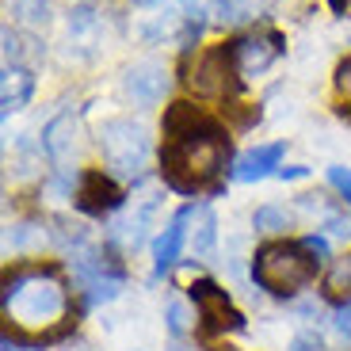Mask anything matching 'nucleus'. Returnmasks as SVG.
<instances>
[{"mask_svg":"<svg viewBox=\"0 0 351 351\" xmlns=\"http://www.w3.org/2000/svg\"><path fill=\"white\" fill-rule=\"evenodd\" d=\"M218 245V218L206 202H195L191 206V248L195 256H210Z\"/></svg>","mask_w":351,"mask_h":351,"instance_id":"15","label":"nucleus"},{"mask_svg":"<svg viewBox=\"0 0 351 351\" xmlns=\"http://www.w3.org/2000/svg\"><path fill=\"white\" fill-rule=\"evenodd\" d=\"M267 4H275V0H267Z\"/></svg>","mask_w":351,"mask_h":351,"instance_id":"28","label":"nucleus"},{"mask_svg":"<svg viewBox=\"0 0 351 351\" xmlns=\"http://www.w3.org/2000/svg\"><path fill=\"white\" fill-rule=\"evenodd\" d=\"M252 275L267 294L275 298H290L298 294L302 287H309L317 275V256L306 245H294V241H271L263 245L252 260Z\"/></svg>","mask_w":351,"mask_h":351,"instance_id":"3","label":"nucleus"},{"mask_svg":"<svg viewBox=\"0 0 351 351\" xmlns=\"http://www.w3.org/2000/svg\"><path fill=\"white\" fill-rule=\"evenodd\" d=\"M336 92H340V96L351 104V58L340 65V69H336Z\"/></svg>","mask_w":351,"mask_h":351,"instance_id":"22","label":"nucleus"},{"mask_svg":"<svg viewBox=\"0 0 351 351\" xmlns=\"http://www.w3.org/2000/svg\"><path fill=\"white\" fill-rule=\"evenodd\" d=\"M336 328H340L343 340H351V302H348V306L336 309Z\"/></svg>","mask_w":351,"mask_h":351,"instance_id":"23","label":"nucleus"},{"mask_svg":"<svg viewBox=\"0 0 351 351\" xmlns=\"http://www.w3.org/2000/svg\"><path fill=\"white\" fill-rule=\"evenodd\" d=\"M69 287L58 267H23L4 282V317L16 332L62 336L69 328Z\"/></svg>","mask_w":351,"mask_h":351,"instance_id":"2","label":"nucleus"},{"mask_svg":"<svg viewBox=\"0 0 351 351\" xmlns=\"http://www.w3.org/2000/svg\"><path fill=\"white\" fill-rule=\"evenodd\" d=\"M187 226H191V206H184L165 226V233L153 241V271L157 275L172 271L176 263H180V252H184V241H187Z\"/></svg>","mask_w":351,"mask_h":351,"instance_id":"11","label":"nucleus"},{"mask_svg":"<svg viewBox=\"0 0 351 351\" xmlns=\"http://www.w3.org/2000/svg\"><path fill=\"white\" fill-rule=\"evenodd\" d=\"M168 328H172V336H184L187 332V313H184V306H180V302H172V306H168Z\"/></svg>","mask_w":351,"mask_h":351,"instance_id":"21","label":"nucleus"},{"mask_svg":"<svg viewBox=\"0 0 351 351\" xmlns=\"http://www.w3.org/2000/svg\"><path fill=\"white\" fill-rule=\"evenodd\" d=\"M96 141H99V153H104L107 168L119 176L138 180L145 172V165H149V153H153L149 134H145L141 123H134V119H111V123H104Z\"/></svg>","mask_w":351,"mask_h":351,"instance_id":"4","label":"nucleus"},{"mask_svg":"<svg viewBox=\"0 0 351 351\" xmlns=\"http://www.w3.org/2000/svg\"><path fill=\"white\" fill-rule=\"evenodd\" d=\"M325 294H328V298H348V302H351V252L340 256V260L328 267V275H325Z\"/></svg>","mask_w":351,"mask_h":351,"instance_id":"16","label":"nucleus"},{"mask_svg":"<svg viewBox=\"0 0 351 351\" xmlns=\"http://www.w3.org/2000/svg\"><path fill=\"white\" fill-rule=\"evenodd\" d=\"M306 172H309V168H279V176H282V180H302Z\"/></svg>","mask_w":351,"mask_h":351,"instance_id":"25","label":"nucleus"},{"mask_svg":"<svg viewBox=\"0 0 351 351\" xmlns=\"http://www.w3.org/2000/svg\"><path fill=\"white\" fill-rule=\"evenodd\" d=\"M252 226L260 229V233H287L290 229V214L282 210V206H260L252 218Z\"/></svg>","mask_w":351,"mask_h":351,"instance_id":"17","label":"nucleus"},{"mask_svg":"<svg viewBox=\"0 0 351 351\" xmlns=\"http://www.w3.org/2000/svg\"><path fill=\"white\" fill-rule=\"evenodd\" d=\"M31 92H35L31 69H23V65H4V80H0V107H4V114L23 111Z\"/></svg>","mask_w":351,"mask_h":351,"instance_id":"14","label":"nucleus"},{"mask_svg":"<svg viewBox=\"0 0 351 351\" xmlns=\"http://www.w3.org/2000/svg\"><path fill=\"white\" fill-rule=\"evenodd\" d=\"M214 16L221 23H248L252 19V4L248 0H214Z\"/></svg>","mask_w":351,"mask_h":351,"instance_id":"18","label":"nucleus"},{"mask_svg":"<svg viewBox=\"0 0 351 351\" xmlns=\"http://www.w3.org/2000/svg\"><path fill=\"white\" fill-rule=\"evenodd\" d=\"M123 88H126V99L134 107H157L168 92V69L160 62H153V58H145V62L126 69Z\"/></svg>","mask_w":351,"mask_h":351,"instance_id":"8","label":"nucleus"},{"mask_svg":"<svg viewBox=\"0 0 351 351\" xmlns=\"http://www.w3.org/2000/svg\"><path fill=\"white\" fill-rule=\"evenodd\" d=\"M328 180H332V187L343 195V202L351 206V172H348V168H343V165H332V168H328Z\"/></svg>","mask_w":351,"mask_h":351,"instance_id":"20","label":"nucleus"},{"mask_svg":"<svg viewBox=\"0 0 351 351\" xmlns=\"http://www.w3.org/2000/svg\"><path fill=\"white\" fill-rule=\"evenodd\" d=\"M77 279H80V290L88 294V302H111L123 287V271L111 267L99 252H88L77 260Z\"/></svg>","mask_w":351,"mask_h":351,"instance_id":"10","label":"nucleus"},{"mask_svg":"<svg viewBox=\"0 0 351 351\" xmlns=\"http://www.w3.org/2000/svg\"><path fill=\"white\" fill-rule=\"evenodd\" d=\"M43 149L53 165H65V160L77 153V114L62 111L58 119H50L43 130Z\"/></svg>","mask_w":351,"mask_h":351,"instance_id":"13","label":"nucleus"},{"mask_svg":"<svg viewBox=\"0 0 351 351\" xmlns=\"http://www.w3.org/2000/svg\"><path fill=\"white\" fill-rule=\"evenodd\" d=\"M12 8L31 23H46V0H12Z\"/></svg>","mask_w":351,"mask_h":351,"instance_id":"19","label":"nucleus"},{"mask_svg":"<svg viewBox=\"0 0 351 351\" xmlns=\"http://www.w3.org/2000/svg\"><path fill=\"white\" fill-rule=\"evenodd\" d=\"M282 153H287V145H282V141H271V145H256V149L241 153V157L233 160V180H237V184H252V180L271 176L275 168H279Z\"/></svg>","mask_w":351,"mask_h":351,"instance_id":"12","label":"nucleus"},{"mask_svg":"<svg viewBox=\"0 0 351 351\" xmlns=\"http://www.w3.org/2000/svg\"><path fill=\"white\" fill-rule=\"evenodd\" d=\"M237 84H241V73H237V62H233V43L202 50L195 58V65L187 69V88L202 99H226Z\"/></svg>","mask_w":351,"mask_h":351,"instance_id":"5","label":"nucleus"},{"mask_svg":"<svg viewBox=\"0 0 351 351\" xmlns=\"http://www.w3.org/2000/svg\"><path fill=\"white\" fill-rule=\"evenodd\" d=\"M73 199H77V206H80L84 214H92V218H104V214H111V210H119V206H123V187L114 184L107 172H99V168H88V172H80Z\"/></svg>","mask_w":351,"mask_h":351,"instance_id":"7","label":"nucleus"},{"mask_svg":"<svg viewBox=\"0 0 351 351\" xmlns=\"http://www.w3.org/2000/svg\"><path fill=\"white\" fill-rule=\"evenodd\" d=\"M282 53V38L279 35H245L233 43V62H237L241 80H252L260 77L263 69H271V62Z\"/></svg>","mask_w":351,"mask_h":351,"instance_id":"9","label":"nucleus"},{"mask_svg":"<svg viewBox=\"0 0 351 351\" xmlns=\"http://www.w3.org/2000/svg\"><path fill=\"white\" fill-rule=\"evenodd\" d=\"M62 351H84V343H77V348H62Z\"/></svg>","mask_w":351,"mask_h":351,"instance_id":"27","label":"nucleus"},{"mask_svg":"<svg viewBox=\"0 0 351 351\" xmlns=\"http://www.w3.org/2000/svg\"><path fill=\"white\" fill-rule=\"evenodd\" d=\"M4 351H19V348H16V343H12V340H4Z\"/></svg>","mask_w":351,"mask_h":351,"instance_id":"26","label":"nucleus"},{"mask_svg":"<svg viewBox=\"0 0 351 351\" xmlns=\"http://www.w3.org/2000/svg\"><path fill=\"white\" fill-rule=\"evenodd\" d=\"M302 245H306L313 256H328V241H325V237H306Z\"/></svg>","mask_w":351,"mask_h":351,"instance_id":"24","label":"nucleus"},{"mask_svg":"<svg viewBox=\"0 0 351 351\" xmlns=\"http://www.w3.org/2000/svg\"><path fill=\"white\" fill-rule=\"evenodd\" d=\"M191 298H195V306H199V317H202V328H206V332H237V328H245L241 309H233L229 294L218 287V282L195 279L191 282Z\"/></svg>","mask_w":351,"mask_h":351,"instance_id":"6","label":"nucleus"},{"mask_svg":"<svg viewBox=\"0 0 351 351\" xmlns=\"http://www.w3.org/2000/svg\"><path fill=\"white\" fill-rule=\"evenodd\" d=\"M229 138L206 111L191 104H172L165 111V153L160 176L172 191H199L226 168Z\"/></svg>","mask_w":351,"mask_h":351,"instance_id":"1","label":"nucleus"}]
</instances>
